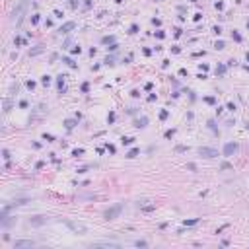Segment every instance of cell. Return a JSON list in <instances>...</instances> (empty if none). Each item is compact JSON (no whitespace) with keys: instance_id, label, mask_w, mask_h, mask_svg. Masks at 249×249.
Listing matches in <instances>:
<instances>
[{"instance_id":"obj_3","label":"cell","mask_w":249,"mask_h":249,"mask_svg":"<svg viewBox=\"0 0 249 249\" xmlns=\"http://www.w3.org/2000/svg\"><path fill=\"white\" fill-rule=\"evenodd\" d=\"M237 144H235V142H228L226 146H224V156H232V154H235V152H237Z\"/></svg>"},{"instance_id":"obj_7","label":"cell","mask_w":249,"mask_h":249,"mask_svg":"<svg viewBox=\"0 0 249 249\" xmlns=\"http://www.w3.org/2000/svg\"><path fill=\"white\" fill-rule=\"evenodd\" d=\"M74 27H76V23H74V22H66L59 31H60V33H68V31H70V29H74Z\"/></svg>"},{"instance_id":"obj_18","label":"cell","mask_w":249,"mask_h":249,"mask_svg":"<svg viewBox=\"0 0 249 249\" xmlns=\"http://www.w3.org/2000/svg\"><path fill=\"white\" fill-rule=\"evenodd\" d=\"M64 62H66V64H68V66H76V64H74V62H72V59H64Z\"/></svg>"},{"instance_id":"obj_14","label":"cell","mask_w":249,"mask_h":249,"mask_svg":"<svg viewBox=\"0 0 249 249\" xmlns=\"http://www.w3.org/2000/svg\"><path fill=\"white\" fill-rule=\"evenodd\" d=\"M64 124H66V129H72V127H74V121H70V119H68Z\"/></svg>"},{"instance_id":"obj_15","label":"cell","mask_w":249,"mask_h":249,"mask_svg":"<svg viewBox=\"0 0 249 249\" xmlns=\"http://www.w3.org/2000/svg\"><path fill=\"white\" fill-rule=\"evenodd\" d=\"M232 37H234L235 41H241V35H239V33H235V31H234V33H232Z\"/></svg>"},{"instance_id":"obj_6","label":"cell","mask_w":249,"mask_h":249,"mask_svg":"<svg viewBox=\"0 0 249 249\" xmlns=\"http://www.w3.org/2000/svg\"><path fill=\"white\" fill-rule=\"evenodd\" d=\"M45 222H47V218H45V216H35V218L29 220L31 226H41V224H45Z\"/></svg>"},{"instance_id":"obj_5","label":"cell","mask_w":249,"mask_h":249,"mask_svg":"<svg viewBox=\"0 0 249 249\" xmlns=\"http://www.w3.org/2000/svg\"><path fill=\"white\" fill-rule=\"evenodd\" d=\"M66 224H68V228H72L74 232H80V234L86 232V226H84V224H76V222H66Z\"/></svg>"},{"instance_id":"obj_9","label":"cell","mask_w":249,"mask_h":249,"mask_svg":"<svg viewBox=\"0 0 249 249\" xmlns=\"http://www.w3.org/2000/svg\"><path fill=\"white\" fill-rule=\"evenodd\" d=\"M121 142H123L124 146H129V144H132V142H134V138H132V136H124V138L121 140Z\"/></svg>"},{"instance_id":"obj_11","label":"cell","mask_w":249,"mask_h":249,"mask_svg":"<svg viewBox=\"0 0 249 249\" xmlns=\"http://www.w3.org/2000/svg\"><path fill=\"white\" fill-rule=\"evenodd\" d=\"M45 84V86H49V84H51V76H43V80H41Z\"/></svg>"},{"instance_id":"obj_10","label":"cell","mask_w":249,"mask_h":249,"mask_svg":"<svg viewBox=\"0 0 249 249\" xmlns=\"http://www.w3.org/2000/svg\"><path fill=\"white\" fill-rule=\"evenodd\" d=\"M136 154H138V148H132L131 152L127 154V158H136Z\"/></svg>"},{"instance_id":"obj_2","label":"cell","mask_w":249,"mask_h":249,"mask_svg":"<svg viewBox=\"0 0 249 249\" xmlns=\"http://www.w3.org/2000/svg\"><path fill=\"white\" fill-rule=\"evenodd\" d=\"M198 154L204 156V158H216V156H218V152H216L214 148H198Z\"/></svg>"},{"instance_id":"obj_12","label":"cell","mask_w":249,"mask_h":249,"mask_svg":"<svg viewBox=\"0 0 249 249\" xmlns=\"http://www.w3.org/2000/svg\"><path fill=\"white\" fill-rule=\"evenodd\" d=\"M198 220L195 218V220H185V226H193V224H197Z\"/></svg>"},{"instance_id":"obj_1","label":"cell","mask_w":249,"mask_h":249,"mask_svg":"<svg viewBox=\"0 0 249 249\" xmlns=\"http://www.w3.org/2000/svg\"><path fill=\"white\" fill-rule=\"evenodd\" d=\"M121 210H123V204H115L111 206L109 210H105V220H115L121 214Z\"/></svg>"},{"instance_id":"obj_4","label":"cell","mask_w":249,"mask_h":249,"mask_svg":"<svg viewBox=\"0 0 249 249\" xmlns=\"http://www.w3.org/2000/svg\"><path fill=\"white\" fill-rule=\"evenodd\" d=\"M23 247H33V241L31 239H18L14 243V249H23Z\"/></svg>"},{"instance_id":"obj_8","label":"cell","mask_w":249,"mask_h":249,"mask_svg":"<svg viewBox=\"0 0 249 249\" xmlns=\"http://www.w3.org/2000/svg\"><path fill=\"white\" fill-rule=\"evenodd\" d=\"M146 123H148V119L146 117H142V119H138V121H136V123H134V127H146Z\"/></svg>"},{"instance_id":"obj_13","label":"cell","mask_w":249,"mask_h":249,"mask_svg":"<svg viewBox=\"0 0 249 249\" xmlns=\"http://www.w3.org/2000/svg\"><path fill=\"white\" fill-rule=\"evenodd\" d=\"M43 138L49 140V142H53V140H55V136H53V134H43Z\"/></svg>"},{"instance_id":"obj_17","label":"cell","mask_w":249,"mask_h":249,"mask_svg":"<svg viewBox=\"0 0 249 249\" xmlns=\"http://www.w3.org/2000/svg\"><path fill=\"white\" fill-rule=\"evenodd\" d=\"M136 31H138V25H136V23H134V25H131V33H136Z\"/></svg>"},{"instance_id":"obj_16","label":"cell","mask_w":249,"mask_h":249,"mask_svg":"<svg viewBox=\"0 0 249 249\" xmlns=\"http://www.w3.org/2000/svg\"><path fill=\"white\" fill-rule=\"evenodd\" d=\"M113 41H115L113 37H103V43H113Z\"/></svg>"},{"instance_id":"obj_19","label":"cell","mask_w":249,"mask_h":249,"mask_svg":"<svg viewBox=\"0 0 249 249\" xmlns=\"http://www.w3.org/2000/svg\"><path fill=\"white\" fill-rule=\"evenodd\" d=\"M247 60H249V53H247Z\"/></svg>"}]
</instances>
